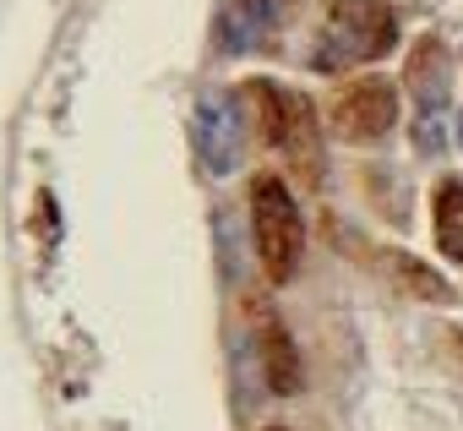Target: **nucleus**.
<instances>
[{
	"mask_svg": "<svg viewBox=\"0 0 463 431\" xmlns=\"http://www.w3.org/2000/svg\"><path fill=\"white\" fill-rule=\"evenodd\" d=\"M392 44H398V12L387 0H344V6L327 12L322 34L311 44V72L338 77V72L392 55Z\"/></svg>",
	"mask_w": 463,
	"mask_h": 431,
	"instance_id": "nucleus-1",
	"label": "nucleus"
},
{
	"mask_svg": "<svg viewBox=\"0 0 463 431\" xmlns=\"http://www.w3.org/2000/svg\"><path fill=\"white\" fill-rule=\"evenodd\" d=\"M251 241H257V263H262L268 284H289L300 273L306 213H300L295 191L279 175H257L251 180Z\"/></svg>",
	"mask_w": 463,
	"mask_h": 431,
	"instance_id": "nucleus-2",
	"label": "nucleus"
},
{
	"mask_svg": "<svg viewBox=\"0 0 463 431\" xmlns=\"http://www.w3.org/2000/svg\"><path fill=\"white\" fill-rule=\"evenodd\" d=\"M409 93H414V153L436 158L447 148V110H452V55L441 34H420L409 50V72H403Z\"/></svg>",
	"mask_w": 463,
	"mask_h": 431,
	"instance_id": "nucleus-3",
	"label": "nucleus"
},
{
	"mask_svg": "<svg viewBox=\"0 0 463 431\" xmlns=\"http://www.w3.org/2000/svg\"><path fill=\"white\" fill-rule=\"evenodd\" d=\"M246 99H251L257 115H262L268 148H279L289 164H300L306 175H317V169H322V126H317L311 99H300V93H289V88H279V82H268V77L246 82Z\"/></svg>",
	"mask_w": 463,
	"mask_h": 431,
	"instance_id": "nucleus-4",
	"label": "nucleus"
},
{
	"mask_svg": "<svg viewBox=\"0 0 463 431\" xmlns=\"http://www.w3.org/2000/svg\"><path fill=\"white\" fill-rule=\"evenodd\" d=\"M191 142H196V158L207 175H235L241 158H246V110H241V93H223V88H207L191 110Z\"/></svg>",
	"mask_w": 463,
	"mask_h": 431,
	"instance_id": "nucleus-5",
	"label": "nucleus"
},
{
	"mask_svg": "<svg viewBox=\"0 0 463 431\" xmlns=\"http://www.w3.org/2000/svg\"><path fill=\"white\" fill-rule=\"evenodd\" d=\"M327 115L344 142H382L398 126V88L387 77H360V82L338 88Z\"/></svg>",
	"mask_w": 463,
	"mask_h": 431,
	"instance_id": "nucleus-6",
	"label": "nucleus"
},
{
	"mask_svg": "<svg viewBox=\"0 0 463 431\" xmlns=\"http://www.w3.org/2000/svg\"><path fill=\"white\" fill-rule=\"evenodd\" d=\"M284 12H289V0H218V12H213L218 55H251L273 44V34L284 28Z\"/></svg>",
	"mask_w": 463,
	"mask_h": 431,
	"instance_id": "nucleus-7",
	"label": "nucleus"
},
{
	"mask_svg": "<svg viewBox=\"0 0 463 431\" xmlns=\"http://www.w3.org/2000/svg\"><path fill=\"white\" fill-rule=\"evenodd\" d=\"M257 350H262V377H268V388H273V393H300L306 366H300V350H295L289 328H284V322H262Z\"/></svg>",
	"mask_w": 463,
	"mask_h": 431,
	"instance_id": "nucleus-8",
	"label": "nucleus"
},
{
	"mask_svg": "<svg viewBox=\"0 0 463 431\" xmlns=\"http://www.w3.org/2000/svg\"><path fill=\"white\" fill-rule=\"evenodd\" d=\"M430 235H436V252L447 263L463 268V180H436L430 191Z\"/></svg>",
	"mask_w": 463,
	"mask_h": 431,
	"instance_id": "nucleus-9",
	"label": "nucleus"
},
{
	"mask_svg": "<svg viewBox=\"0 0 463 431\" xmlns=\"http://www.w3.org/2000/svg\"><path fill=\"white\" fill-rule=\"evenodd\" d=\"M452 126H458V148H463V110H458V120H452Z\"/></svg>",
	"mask_w": 463,
	"mask_h": 431,
	"instance_id": "nucleus-10",
	"label": "nucleus"
},
{
	"mask_svg": "<svg viewBox=\"0 0 463 431\" xmlns=\"http://www.w3.org/2000/svg\"><path fill=\"white\" fill-rule=\"evenodd\" d=\"M273 431H279V426H273Z\"/></svg>",
	"mask_w": 463,
	"mask_h": 431,
	"instance_id": "nucleus-11",
	"label": "nucleus"
}]
</instances>
